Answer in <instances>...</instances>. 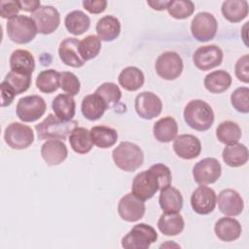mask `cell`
<instances>
[{"mask_svg":"<svg viewBox=\"0 0 249 249\" xmlns=\"http://www.w3.org/2000/svg\"><path fill=\"white\" fill-rule=\"evenodd\" d=\"M184 120L193 129L208 130L214 123V112L211 106L201 99L191 100L184 109Z\"/></svg>","mask_w":249,"mask_h":249,"instance_id":"1","label":"cell"},{"mask_svg":"<svg viewBox=\"0 0 249 249\" xmlns=\"http://www.w3.org/2000/svg\"><path fill=\"white\" fill-rule=\"evenodd\" d=\"M77 126V121H62L55 115L49 114L41 123L35 125V129L40 140H65L68 134Z\"/></svg>","mask_w":249,"mask_h":249,"instance_id":"2","label":"cell"},{"mask_svg":"<svg viewBox=\"0 0 249 249\" xmlns=\"http://www.w3.org/2000/svg\"><path fill=\"white\" fill-rule=\"evenodd\" d=\"M112 159L120 169L131 172L143 164L144 155L138 145L124 141L113 150Z\"/></svg>","mask_w":249,"mask_h":249,"instance_id":"3","label":"cell"},{"mask_svg":"<svg viewBox=\"0 0 249 249\" xmlns=\"http://www.w3.org/2000/svg\"><path fill=\"white\" fill-rule=\"evenodd\" d=\"M6 28L8 37L11 41L20 45L31 42L38 33L33 19L23 15H18L9 19Z\"/></svg>","mask_w":249,"mask_h":249,"instance_id":"4","label":"cell"},{"mask_svg":"<svg viewBox=\"0 0 249 249\" xmlns=\"http://www.w3.org/2000/svg\"><path fill=\"white\" fill-rule=\"evenodd\" d=\"M157 239L156 230L150 225L140 223L133 226L122 238V246L124 249H148Z\"/></svg>","mask_w":249,"mask_h":249,"instance_id":"5","label":"cell"},{"mask_svg":"<svg viewBox=\"0 0 249 249\" xmlns=\"http://www.w3.org/2000/svg\"><path fill=\"white\" fill-rule=\"evenodd\" d=\"M160 190V180L156 172L150 167L135 175L131 185V193L139 199L145 201L154 196Z\"/></svg>","mask_w":249,"mask_h":249,"instance_id":"6","label":"cell"},{"mask_svg":"<svg viewBox=\"0 0 249 249\" xmlns=\"http://www.w3.org/2000/svg\"><path fill=\"white\" fill-rule=\"evenodd\" d=\"M4 139L12 149L23 150L33 143L34 132L30 126L14 122L9 124L5 128Z\"/></svg>","mask_w":249,"mask_h":249,"instance_id":"7","label":"cell"},{"mask_svg":"<svg viewBox=\"0 0 249 249\" xmlns=\"http://www.w3.org/2000/svg\"><path fill=\"white\" fill-rule=\"evenodd\" d=\"M46 110V102L44 98L39 95L21 97L18 101L16 108L17 116L24 123H32L39 120L45 114Z\"/></svg>","mask_w":249,"mask_h":249,"instance_id":"8","label":"cell"},{"mask_svg":"<svg viewBox=\"0 0 249 249\" xmlns=\"http://www.w3.org/2000/svg\"><path fill=\"white\" fill-rule=\"evenodd\" d=\"M218 28V22L215 17L207 12L197 13L191 22V32L193 37L198 42H207L212 40Z\"/></svg>","mask_w":249,"mask_h":249,"instance_id":"9","label":"cell"},{"mask_svg":"<svg viewBox=\"0 0 249 249\" xmlns=\"http://www.w3.org/2000/svg\"><path fill=\"white\" fill-rule=\"evenodd\" d=\"M183 60L175 52H165L159 55L155 63L157 74L168 81L177 79L183 71Z\"/></svg>","mask_w":249,"mask_h":249,"instance_id":"10","label":"cell"},{"mask_svg":"<svg viewBox=\"0 0 249 249\" xmlns=\"http://www.w3.org/2000/svg\"><path fill=\"white\" fill-rule=\"evenodd\" d=\"M222 166L215 158H205L197 161L193 168V177L198 185L215 183L221 176Z\"/></svg>","mask_w":249,"mask_h":249,"instance_id":"11","label":"cell"},{"mask_svg":"<svg viewBox=\"0 0 249 249\" xmlns=\"http://www.w3.org/2000/svg\"><path fill=\"white\" fill-rule=\"evenodd\" d=\"M31 18L35 22L38 32L45 35L55 31L60 23L59 13L53 6H41L32 13Z\"/></svg>","mask_w":249,"mask_h":249,"instance_id":"12","label":"cell"},{"mask_svg":"<svg viewBox=\"0 0 249 249\" xmlns=\"http://www.w3.org/2000/svg\"><path fill=\"white\" fill-rule=\"evenodd\" d=\"M223 52L216 45H206L197 48L193 54V61L199 70L206 71L219 66L223 61Z\"/></svg>","mask_w":249,"mask_h":249,"instance_id":"13","label":"cell"},{"mask_svg":"<svg viewBox=\"0 0 249 249\" xmlns=\"http://www.w3.org/2000/svg\"><path fill=\"white\" fill-rule=\"evenodd\" d=\"M134 108L140 118L152 120L161 113L162 103L154 92L142 91L135 97Z\"/></svg>","mask_w":249,"mask_h":249,"instance_id":"14","label":"cell"},{"mask_svg":"<svg viewBox=\"0 0 249 249\" xmlns=\"http://www.w3.org/2000/svg\"><path fill=\"white\" fill-rule=\"evenodd\" d=\"M217 203V196L213 189L205 185H199L191 196V205L193 210L199 215L211 213Z\"/></svg>","mask_w":249,"mask_h":249,"instance_id":"15","label":"cell"},{"mask_svg":"<svg viewBox=\"0 0 249 249\" xmlns=\"http://www.w3.org/2000/svg\"><path fill=\"white\" fill-rule=\"evenodd\" d=\"M145 203L132 193L124 195L118 203V213L126 222H136L145 214Z\"/></svg>","mask_w":249,"mask_h":249,"instance_id":"16","label":"cell"},{"mask_svg":"<svg viewBox=\"0 0 249 249\" xmlns=\"http://www.w3.org/2000/svg\"><path fill=\"white\" fill-rule=\"evenodd\" d=\"M175 154L183 160H193L199 156L201 144L199 139L193 134H181L173 140Z\"/></svg>","mask_w":249,"mask_h":249,"instance_id":"17","label":"cell"},{"mask_svg":"<svg viewBox=\"0 0 249 249\" xmlns=\"http://www.w3.org/2000/svg\"><path fill=\"white\" fill-rule=\"evenodd\" d=\"M219 210L226 216H238L244 208L241 196L232 189L221 191L217 197Z\"/></svg>","mask_w":249,"mask_h":249,"instance_id":"18","label":"cell"},{"mask_svg":"<svg viewBox=\"0 0 249 249\" xmlns=\"http://www.w3.org/2000/svg\"><path fill=\"white\" fill-rule=\"evenodd\" d=\"M67 155L65 143L58 139L47 140L41 147V156L48 165H57L63 162Z\"/></svg>","mask_w":249,"mask_h":249,"instance_id":"19","label":"cell"},{"mask_svg":"<svg viewBox=\"0 0 249 249\" xmlns=\"http://www.w3.org/2000/svg\"><path fill=\"white\" fill-rule=\"evenodd\" d=\"M79 40L70 37L65 38L59 45L58 48V55L61 61L70 67L79 68L85 64V60L81 57L78 50Z\"/></svg>","mask_w":249,"mask_h":249,"instance_id":"20","label":"cell"},{"mask_svg":"<svg viewBox=\"0 0 249 249\" xmlns=\"http://www.w3.org/2000/svg\"><path fill=\"white\" fill-rule=\"evenodd\" d=\"M214 231L217 237L222 241L231 242L240 237L242 228L236 219L222 217L215 223Z\"/></svg>","mask_w":249,"mask_h":249,"instance_id":"21","label":"cell"},{"mask_svg":"<svg viewBox=\"0 0 249 249\" xmlns=\"http://www.w3.org/2000/svg\"><path fill=\"white\" fill-rule=\"evenodd\" d=\"M108 109L107 104L97 93L86 95L81 104L82 114L89 121H96L100 119Z\"/></svg>","mask_w":249,"mask_h":249,"instance_id":"22","label":"cell"},{"mask_svg":"<svg viewBox=\"0 0 249 249\" xmlns=\"http://www.w3.org/2000/svg\"><path fill=\"white\" fill-rule=\"evenodd\" d=\"M159 203L164 213H179L183 207V196L176 188L169 185L160 190Z\"/></svg>","mask_w":249,"mask_h":249,"instance_id":"23","label":"cell"},{"mask_svg":"<svg viewBox=\"0 0 249 249\" xmlns=\"http://www.w3.org/2000/svg\"><path fill=\"white\" fill-rule=\"evenodd\" d=\"M153 133L156 140L162 143H168L175 139L178 133V124L172 117H164L154 124Z\"/></svg>","mask_w":249,"mask_h":249,"instance_id":"24","label":"cell"},{"mask_svg":"<svg viewBox=\"0 0 249 249\" xmlns=\"http://www.w3.org/2000/svg\"><path fill=\"white\" fill-rule=\"evenodd\" d=\"M97 37L104 42H111L118 38L121 32L120 20L114 16H104L96 23Z\"/></svg>","mask_w":249,"mask_h":249,"instance_id":"25","label":"cell"},{"mask_svg":"<svg viewBox=\"0 0 249 249\" xmlns=\"http://www.w3.org/2000/svg\"><path fill=\"white\" fill-rule=\"evenodd\" d=\"M223 160L231 167H239L248 160V149L241 143H232L227 145L222 153Z\"/></svg>","mask_w":249,"mask_h":249,"instance_id":"26","label":"cell"},{"mask_svg":"<svg viewBox=\"0 0 249 249\" xmlns=\"http://www.w3.org/2000/svg\"><path fill=\"white\" fill-rule=\"evenodd\" d=\"M185 227V222L179 213H162L158 221L160 231L168 236L180 234Z\"/></svg>","mask_w":249,"mask_h":249,"instance_id":"27","label":"cell"},{"mask_svg":"<svg viewBox=\"0 0 249 249\" xmlns=\"http://www.w3.org/2000/svg\"><path fill=\"white\" fill-rule=\"evenodd\" d=\"M10 68L13 71L32 75L35 69V59L32 53L26 50H16L10 56Z\"/></svg>","mask_w":249,"mask_h":249,"instance_id":"28","label":"cell"},{"mask_svg":"<svg viewBox=\"0 0 249 249\" xmlns=\"http://www.w3.org/2000/svg\"><path fill=\"white\" fill-rule=\"evenodd\" d=\"M118 82L125 90L135 91L142 88L145 82V77L139 68L128 66L121 71L118 77Z\"/></svg>","mask_w":249,"mask_h":249,"instance_id":"29","label":"cell"},{"mask_svg":"<svg viewBox=\"0 0 249 249\" xmlns=\"http://www.w3.org/2000/svg\"><path fill=\"white\" fill-rule=\"evenodd\" d=\"M54 115L62 121H71L76 113V103L73 96L60 93L56 95L52 103Z\"/></svg>","mask_w":249,"mask_h":249,"instance_id":"30","label":"cell"},{"mask_svg":"<svg viewBox=\"0 0 249 249\" xmlns=\"http://www.w3.org/2000/svg\"><path fill=\"white\" fill-rule=\"evenodd\" d=\"M69 143L75 153L82 155L90 152L93 146L90 131L81 126H77L71 131L69 134Z\"/></svg>","mask_w":249,"mask_h":249,"instance_id":"31","label":"cell"},{"mask_svg":"<svg viewBox=\"0 0 249 249\" xmlns=\"http://www.w3.org/2000/svg\"><path fill=\"white\" fill-rule=\"evenodd\" d=\"M221 12L231 22H239L248 15V2L245 0H227L222 4Z\"/></svg>","mask_w":249,"mask_h":249,"instance_id":"32","label":"cell"},{"mask_svg":"<svg viewBox=\"0 0 249 249\" xmlns=\"http://www.w3.org/2000/svg\"><path fill=\"white\" fill-rule=\"evenodd\" d=\"M64 24L69 33L75 36H79L89 28L90 18L83 11L76 10L66 15L64 18Z\"/></svg>","mask_w":249,"mask_h":249,"instance_id":"33","label":"cell"},{"mask_svg":"<svg viewBox=\"0 0 249 249\" xmlns=\"http://www.w3.org/2000/svg\"><path fill=\"white\" fill-rule=\"evenodd\" d=\"M231 85V76L225 70H216L207 74L204 78L205 89L212 93H221Z\"/></svg>","mask_w":249,"mask_h":249,"instance_id":"34","label":"cell"},{"mask_svg":"<svg viewBox=\"0 0 249 249\" xmlns=\"http://www.w3.org/2000/svg\"><path fill=\"white\" fill-rule=\"evenodd\" d=\"M89 131L93 145L101 149L114 146L118 140L117 130L106 125L93 126Z\"/></svg>","mask_w":249,"mask_h":249,"instance_id":"35","label":"cell"},{"mask_svg":"<svg viewBox=\"0 0 249 249\" xmlns=\"http://www.w3.org/2000/svg\"><path fill=\"white\" fill-rule=\"evenodd\" d=\"M216 136L223 144H232L238 142L241 137L239 125L232 121H224L216 128Z\"/></svg>","mask_w":249,"mask_h":249,"instance_id":"36","label":"cell"},{"mask_svg":"<svg viewBox=\"0 0 249 249\" xmlns=\"http://www.w3.org/2000/svg\"><path fill=\"white\" fill-rule=\"evenodd\" d=\"M59 72L54 69L41 71L36 78L37 89L45 93H52L59 88Z\"/></svg>","mask_w":249,"mask_h":249,"instance_id":"37","label":"cell"},{"mask_svg":"<svg viewBox=\"0 0 249 249\" xmlns=\"http://www.w3.org/2000/svg\"><path fill=\"white\" fill-rule=\"evenodd\" d=\"M78 50L85 61L92 59L97 56L101 50V40L95 35H89L79 42Z\"/></svg>","mask_w":249,"mask_h":249,"instance_id":"38","label":"cell"},{"mask_svg":"<svg viewBox=\"0 0 249 249\" xmlns=\"http://www.w3.org/2000/svg\"><path fill=\"white\" fill-rule=\"evenodd\" d=\"M4 82L13 89L16 95H18L29 89L31 85V75L11 70L6 75Z\"/></svg>","mask_w":249,"mask_h":249,"instance_id":"39","label":"cell"},{"mask_svg":"<svg viewBox=\"0 0 249 249\" xmlns=\"http://www.w3.org/2000/svg\"><path fill=\"white\" fill-rule=\"evenodd\" d=\"M195 4L190 0H172L168 2L166 10L168 14L177 19L189 18L195 12Z\"/></svg>","mask_w":249,"mask_h":249,"instance_id":"40","label":"cell"},{"mask_svg":"<svg viewBox=\"0 0 249 249\" xmlns=\"http://www.w3.org/2000/svg\"><path fill=\"white\" fill-rule=\"evenodd\" d=\"M95 93H97L98 95H100L102 97V99L107 104L108 108L117 104L121 100V97H122V91H121L119 86H117L114 83H110V82L101 84L96 89Z\"/></svg>","mask_w":249,"mask_h":249,"instance_id":"41","label":"cell"},{"mask_svg":"<svg viewBox=\"0 0 249 249\" xmlns=\"http://www.w3.org/2000/svg\"><path fill=\"white\" fill-rule=\"evenodd\" d=\"M231 103L237 112L247 114L249 112V89L240 87L233 90L231 94Z\"/></svg>","mask_w":249,"mask_h":249,"instance_id":"42","label":"cell"},{"mask_svg":"<svg viewBox=\"0 0 249 249\" xmlns=\"http://www.w3.org/2000/svg\"><path fill=\"white\" fill-rule=\"evenodd\" d=\"M59 88L71 96L78 94L81 89V84L78 77L74 73L69 71H62L59 72Z\"/></svg>","mask_w":249,"mask_h":249,"instance_id":"43","label":"cell"},{"mask_svg":"<svg viewBox=\"0 0 249 249\" xmlns=\"http://www.w3.org/2000/svg\"><path fill=\"white\" fill-rule=\"evenodd\" d=\"M234 72L236 78L245 84L249 82V55L248 53L241 56L235 63Z\"/></svg>","mask_w":249,"mask_h":249,"instance_id":"44","label":"cell"},{"mask_svg":"<svg viewBox=\"0 0 249 249\" xmlns=\"http://www.w3.org/2000/svg\"><path fill=\"white\" fill-rule=\"evenodd\" d=\"M151 168L156 172L160 180V191L171 184L172 176L171 171L168 166L163 163H156L151 166Z\"/></svg>","mask_w":249,"mask_h":249,"instance_id":"45","label":"cell"},{"mask_svg":"<svg viewBox=\"0 0 249 249\" xmlns=\"http://www.w3.org/2000/svg\"><path fill=\"white\" fill-rule=\"evenodd\" d=\"M20 10L18 1L1 0L0 1V15L3 18L11 19L18 16Z\"/></svg>","mask_w":249,"mask_h":249,"instance_id":"46","label":"cell"},{"mask_svg":"<svg viewBox=\"0 0 249 249\" xmlns=\"http://www.w3.org/2000/svg\"><path fill=\"white\" fill-rule=\"evenodd\" d=\"M82 4L90 14L103 13L107 7V1L105 0H85Z\"/></svg>","mask_w":249,"mask_h":249,"instance_id":"47","label":"cell"},{"mask_svg":"<svg viewBox=\"0 0 249 249\" xmlns=\"http://www.w3.org/2000/svg\"><path fill=\"white\" fill-rule=\"evenodd\" d=\"M0 89H1V106L7 107L12 104L16 96V93L13 90V89L4 81L0 84Z\"/></svg>","mask_w":249,"mask_h":249,"instance_id":"48","label":"cell"},{"mask_svg":"<svg viewBox=\"0 0 249 249\" xmlns=\"http://www.w3.org/2000/svg\"><path fill=\"white\" fill-rule=\"evenodd\" d=\"M20 10L25 12L34 13L41 7V3L38 0H19L18 1Z\"/></svg>","mask_w":249,"mask_h":249,"instance_id":"49","label":"cell"},{"mask_svg":"<svg viewBox=\"0 0 249 249\" xmlns=\"http://www.w3.org/2000/svg\"><path fill=\"white\" fill-rule=\"evenodd\" d=\"M169 1H147V4L156 11H163L166 9Z\"/></svg>","mask_w":249,"mask_h":249,"instance_id":"50","label":"cell"}]
</instances>
